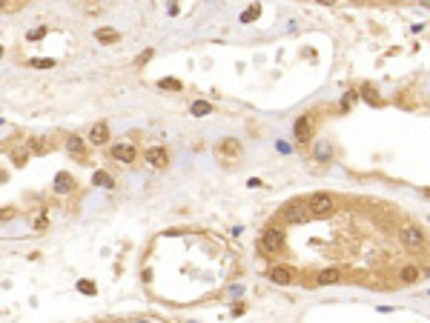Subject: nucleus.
<instances>
[{
  "label": "nucleus",
  "instance_id": "f257e3e1",
  "mask_svg": "<svg viewBox=\"0 0 430 323\" xmlns=\"http://www.w3.org/2000/svg\"><path fill=\"white\" fill-rule=\"evenodd\" d=\"M307 209H310V218H327V215H333V198L318 192V195H313L307 200Z\"/></svg>",
  "mask_w": 430,
  "mask_h": 323
},
{
  "label": "nucleus",
  "instance_id": "f03ea898",
  "mask_svg": "<svg viewBox=\"0 0 430 323\" xmlns=\"http://www.w3.org/2000/svg\"><path fill=\"white\" fill-rule=\"evenodd\" d=\"M281 218L287 220V223H307V220H310V209H307L304 200H293V203L284 206Z\"/></svg>",
  "mask_w": 430,
  "mask_h": 323
},
{
  "label": "nucleus",
  "instance_id": "7ed1b4c3",
  "mask_svg": "<svg viewBox=\"0 0 430 323\" xmlns=\"http://www.w3.org/2000/svg\"><path fill=\"white\" fill-rule=\"evenodd\" d=\"M284 246V232L281 229H267L261 238V249L267 252V255H278Z\"/></svg>",
  "mask_w": 430,
  "mask_h": 323
},
{
  "label": "nucleus",
  "instance_id": "20e7f679",
  "mask_svg": "<svg viewBox=\"0 0 430 323\" xmlns=\"http://www.w3.org/2000/svg\"><path fill=\"white\" fill-rule=\"evenodd\" d=\"M402 243L407 246V249H422L424 246V229L422 226H404L402 229Z\"/></svg>",
  "mask_w": 430,
  "mask_h": 323
},
{
  "label": "nucleus",
  "instance_id": "39448f33",
  "mask_svg": "<svg viewBox=\"0 0 430 323\" xmlns=\"http://www.w3.org/2000/svg\"><path fill=\"white\" fill-rule=\"evenodd\" d=\"M147 160H149V166H155V169H164V166L169 163V155H167L164 146H152L147 152Z\"/></svg>",
  "mask_w": 430,
  "mask_h": 323
},
{
  "label": "nucleus",
  "instance_id": "423d86ee",
  "mask_svg": "<svg viewBox=\"0 0 430 323\" xmlns=\"http://www.w3.org/2000/svg\"><path fill=\"white\" fill-rule=\"evenodd\" d=\"M270 280H273V283L287 286V283L296 280V275H293V269H287V266H273V269H270Z\"/></svg>",
  "mask_w": 430,
  "mask_h": 323
},
{
  "label": "nucleus",
  "instance_id": "0eeeda50",
  "mask_svg": "<svg viewBox=\"0 0 430 323\" xmlns=\"http://www.w3.org/2000/svg\"><path fill=\"white\" fill-rule=\"evenodd\" d=\"M112 158L121 160V163H132V160H135V146H129V143L112 146Z\"/></svg>",
  "mask_w": 430,
  "mask_h": 323
},
{
  "label": "nucleus",
  "instance_id": "6e6552de",
  "mask_svg": "<svg viewBox=\"0 0 430 323\" xmlns=\"http://www.w3.org/2000/svg\"><path fill=\"white\" fill-rule=\"evenodd\" d=\"M310 135H313V126H310V118L304 115V118L296 120V140H298V143H307Z\"/></svg>",
  "mask_w": 430,
  "mask_h": 323
},
{
  "label": "nucleus",
  "instance_id": "1a4fd4ad",
  "mask_svg": "<svg viewBox=\"0 0 430 323\" xmlns=\"http://www.w3.org/2000/svg\"><path fill=\"white\" fill-rule=\"evenodd\" d=\"M49 140L46 138H29L26 140V149H29V155H46L49 152Z\"/></svg>",
  "mask_w": 430,
  "mask_h": 323
},
{
  "label": "nucleus",
  "instance_id": "9d476101",
  "mask_svg": "<svg viewBox=\"0 0 430 323\" xmlns=\"http://www.w3.org/2000/svg\"><path fill=\"white\" fill-rule=\"evenodd\" d=\"M72 178H69L66 172H61L58 175V180H55V192H61V195H66V192H72Z\"/></svg>",
  "mask_w": 430,
  "mask_h": 323
},
{
  "label": "nucleus",
  "instance_id": "9b49d317",
  "mask_svg": "<svg viewBox=\"0 0 430 323\" xmlns=\"http://www.w3.org/2000/svg\"><path fill=\"white\" fill-rule=\"evenodd\" d=\"M66 149L72 155H78V158H83V152H86V146H83V140L78 138V135H72V138L66 140Z\"/></svg>",
  "mask_w": 430,
  "mask_h": 323
},
{
  "label": "nucleus",
  "instance_id": "f8f14e48",
  "mask_svg": "<svg viewBox=\"0 0 430 323\" xmlns=\"http://www.w3.org/2000/svg\"><path fill=\"white\" fill-rule=\"evenodd\" d=\"M89 138H92V143H106L109 140V129H106V123H98L92 129V135H89Z\"/></svg>",
  "mask_w": 430,
  "mask_h": 323
},
{
  "label": "nucleus",
  "instance_id": "ddd939ff",
  "mask_svg": "<svg viewBox=\"0 0 430 323\" xmlns=\"http://www.w3.org/2000/svg\"><path fill=\"white\" fill-rule=\"evenodd\" d=\"M399 280H402V283H416V280H419V269H416V266H404V269L399 272Z\"/></svg>",
  "mask_w": 430,
  "mask_h": 323
},
{
  "label": "nucleus",
  "instance_id": "4468645a",
  "mask_svg": "<svg viewBox=\"0 0 430 323\" xmlns=\"http://www.w3.org/2000/svg\"><path fill=\"white\" fill-rule=\"evenodd\" d=\"M189 112H192L195 118H204V115H212V106H209L207 100H195V103H192V109H189Z\"/></svg>",
  "mask_w": 430,
  "mask_h": 323
},
{
  "label": "nucleus",
  "instance_id": "2eb2a0df",
  "mask_svg": "<svg viewBox=\"0 0 430 323\" xmlns=\"http://www.w3.org/2000/svg\"><path fill=\"white\" fill-rule=\"evenodd\" d=\"M338 280H342V272L338 269H324L318 275V283H338Z\"/></svg>",
  "mask_w": 430,
  "mask_h": 323
},
{
  "label": "nucleus",
  "instance_id": "dca6fc26",
  "mask_svg": "<svg viewBox=\"0 0 430 323\" xmlns=\"http://www.w3.org/2000/svg\"><path fill=\"white\" fill-rule=\"evenodd\" d=\"M12 160H14L17 166H23V163L29 160V149H26V146H17V149L12 152Z\"/></svg>",
  "mask_w": 430,
  "mask_h": 323
},
{
  "label": "nucleus",
  "instance_id": "f3484780",
  "mask_svg": "<svg viewBox=\"0 0 430 323\" xmlns=\"http://www.w3.org/2000/svg\"><path fill=\"white\" fill-rule=\"evenodd\" d=\"M221 152L224 155H238V152H241V146H238V140L229 138V140H224V143H221Z\"/></svg>",
  "mask_w": 430,
  "mask_h": 323
},
{
  "label": "nucleus",
  "instance_id": "a211bd4d",
  "mask_svg": "<svg viewBox=\"0 0 430 323\" xmlns=\"http://www.w3.org/2000/svg\"><path fill=\"white\" fill-rule=\"evenodd\" d=\"M95 183H98V186H106V189H109V186H115L112 178H109L106 172H95Z\"/></svg>",
  "mask_w": 430,
  "mask_h": 323
},
{
  "label": "nucleus",
  "instance_id": "6ab92c4d",
  "mask_svg": "<svg viewBox=\"0 0 430 323\" xmlns=\"http://www.w3.org/2000/svg\"><path fill=\"white\" fill-rule=\"evenodd\" d=\"M98 40H103V43H115V40H118V32H109V29H103V32H98Z\"/></svg>",
  "mask_w": 430,
  "mask_h": 323
},
{
  "label": "nucleus",
  "instance_id": "aec40b11",
  "mask_svg": "<svg viewBox=\"0 0 430 323\" xmlns=\"http://www.w3.org/2000/svg\"><path fill=\"white\" fill-rule=\"evenodd\" d=\"M362 92H364V100H370V103H379V94L373 92V89H370V86H364Z\"/></svg>",
  "mask_w": 430,
  "mask_h": 323
},
{
  "label": "nucleus",
  "instance_id": "412c9836",
  "mask_svg": "<svg viewBox=\"0 0 430 323\" xmlns=\"http://www.w3.org/2000/svg\"><path fill=\"white\" fill-rule=\"evenodd\" d=\"M316 158H318V160H327V158H330V146H324V143L318 146V149H316Z\"/></svg>",
  "mask_w": 430,
  "mask_h": 323
},
{
  "label": "nucleus",
  "instance_id": "4be33fe9",
  "mask_svg": "<svg viewBox=\"0 0 430 323\" xmlns=\"http://www.w3.org/2000/svg\"><path fill=\"white\" fill-rule=\"evenodd\" d=\"M161 89H181V83H178V80H167V78H164L161 80Z\"/></svg>",
  "mask_w": 430,
  "mask_h": 323
},
{
  "label": "nucleus",
  "instance_id": "5701e85b",
  "mask_svg": "<svg viewBox=\"0 0 430 323\" xmlns=\"http://www.w3.org/2000/svg\"><path fill=\"white\" fill-rule=\"evenodd\" d=\"M256 14H258V6H253V9H249V12H244V14H241V20H244V23H247V20H253V17H256Z\"/></svg>",
  "mask_w": 430,
  "mask_h": 323
},
{
  "label": "nucleus",
  "instance_id": "b1692460",
  "mask_svg": "<svg viewBox=\"0 0 430 323\" xmlns=\"http://www.w3.org/2000/svg\"><path fill=\"white\" fill-rule=\"evenodd\" d=\"M32 66H38V69H52V60H32Z\"/></svg>",
  "mask_w": 430,
  "mask_h": 323
},
{
  "label": "nucleus",
  "instance_id": "393cba45",
  "mask_svg": "<svg viewBox=\"0 0 430 323\" xmlns=\"http://www.w3.org/2000/svg\"><path fill=\"white\" fill-rule=\"evenodd\" d=\"M12 215H14L12 209H0V223H3V220H9V218H12Z\"/></svg>",
  "mask_w": 430,
  "mask_h": 323
},
{
  "label": "nucleus",
  "instance_id": "a878e982",
  "mask_svg": "<svg viewBox=\"0 0 430 323\" xmlns=\"http://www.w3.org/2000/svg\"><path fill=\"white\" fill-rule=\"evenodd\" d=\"M81 292H95V286L89 280H81Z\"/></svg>",
  "mask_w": 430,
  "mask_h": 323
},
{
  "label": "nucleus",
  "instance_id": "bb28decb",
  "mask_svg": "<svg viewBox=\"0 0 430 323\" xmlns=\"http://www.w3.org/2000/svg\"><path fill=\"white\" fill-rule=\"evenodd\" d=\"M3 6H6V0H0V9H3Z\"/></svg>",
  "mask_w": 430,
  "mask_h": 323
}]
</instances>
